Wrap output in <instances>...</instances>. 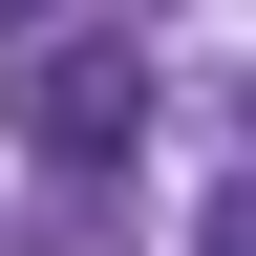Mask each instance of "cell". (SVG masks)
Listing matches in <instances>:
<instances>
[{"mask_svg": "<svg viewBox=\"0 0 256 256\" xmlns=\"http://www.w3.org/2000/svg\"><path fill=\"white\" fill-rule=\"evenodd\" d=\"M22 150L43 171H128L150 150V64L128 43H22Z\"/></svg>", "mask_w": 256, "mask_h": 256, "instance_id": "obj_1", "label": "cell"}, {"mask_svg": "<svg viewBox=\"0 0 256 256\" xmlns=\"http://www.w3.org/2000/svg\"><path fill=\"white\" fill-rule=\"evenodd\" d=\"M22 22H43V0H0V43H22Z\"/></svg>", "mask_w": 256, "mask_h": 256, "instance_id": "obj_2", "label": "cell"}]
</instances>
